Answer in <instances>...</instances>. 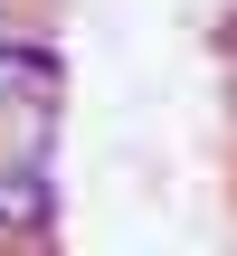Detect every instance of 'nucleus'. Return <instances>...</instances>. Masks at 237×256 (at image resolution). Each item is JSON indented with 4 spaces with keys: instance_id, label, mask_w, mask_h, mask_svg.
<instances>
[{
    "instance_id": "1",
    "label": "nucleus",
    "mask_w": 237,
    "mask_h": 256,
    "mask_svg": "<svg viewBox=\"0 0 237 256\" xmlns=\"http://www.w3.org/2000/svg\"><path fill=\"white\" fill-rule=\"evenodd\" d=\"M0 238H57V162H48V142L28 133L10 162H0Z\"/></svg>"
},
{
    "instance_id": "2",
    "label": "nucleus",
    "mask_w": 237,
    "mask_h": 256,
    "mask_svg": "<svg viewBox=\"0 0 237 256\" xmlns=\"http://www.w3.org/2000/svg\"><path fill=\"white\" fill-rule=\"evenodd\" d=\"M228 48H237V19H228Z\"/></svg>"
}]
</instances>
